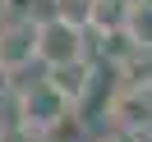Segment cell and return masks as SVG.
Instances as JSON below:
<instances>
[{
  "instance_id": "cell-8",
  "label": "cell",
  "mask_w": 152,
  "mask_h": 142,
  "mask_svg": "<svg viewBox=\"0 0 152 142\" xmlns=\"http://www.w3.org/2000/svg\"><path fill=\"white\" fill-rule=\"evenodd\" d=\"M124 37L152 46V0H129V19H124Z\"/></svg>"
},
{
  "instance_id": "cell-2",
  "label": "cell",
  "mask_w": 152,
  "mask_h": 142,
  "mask_svg": "<svg viewBox=\"0 0 152 142\" xmlns=\"http://www.w3.org/2000/svg\"><path fill=\"white\" fill-rule=\"evenodd\" d=\"M106 128L115 138H152V87H115L106 101Z\"/></svg>"
},
{
  "instance_id": "cell-4",
  "label": "cell",
  "mask_w": 152,
  "mask_h": 142,
  "mask_svg": "<svg viewBox=\"0 0 152 142\" xmlns=\"http://www.w3.org/2000/svg\"><path fill=\"white\" fill-rule=\"evenodd\" d=\"M37 60V19L32 14H5L0 19V69L19 78Z\"/></svg>"
},
{
  "instance_id": "cell-3",
  "label": "cell",
  "mask_w": 152,
  "mask_h": 142,
  "mask_svg": "<svg viewBox=\"0 0 152 142\" xmlns=\"http://www.w3.org/2000/svg\"><path fill=\"white\" fill-rule=\"evenodd\" d=\"M88 28H78V23L60 19V14H51V19H37V64H69V60H83L88 55Z\"/></svg>"
},
{
  "instance_id": "cell-10",
  "label": "cell",
  "mask_w": 152,
  "mask_h": 142,
  "mask_svg": "<svg viewBox=\"0 0 152 142\" xmlns=\"http://www.w3.org/2000/svg\"><path fill=\"white\" fill-rule=\"evenodd\" d=\"M10 87H14V74H5V69H0V96H10Z\"/></svg>"
},
{
  "instance_id": "cell-12",
  "label": "cell",
  "mask_w": 152,
  "mask_h": 142,
  "mask_svg": "<svg viewBox=\"0 0 152 142\" xmlns=\"http://www.w3.org/2000/svg\"><path fill=\"white\" fill-rule=\"evenodd\" d=\"M148 142H152V138H148Z\"/></svg>"
},
{
  "instance_id": "cell-11",
  "label": "cell",
  "mask_w": 152,
  "mask_h": 142,
  "mask_svg": "<svg viewBox=\"0 0 152 142\" xmlns=\"http://www.w3.org/2000/svg\"><path fill=\"white\" fill-rule=\"evenodd\" d=\"M5 14H10V9H5V0H0V19H5Z\"/></svg>"
},
{
  "instance_id": "cell-6",
  "label": "cell",
  "mask_w": 152,
  "mask_h": 142,
  "mask_svg": "<svg viewBox=\"0 0 152 142\" xmlns=\"http://www.w3.org/2000/svg\"><path fill=\"white\" fill-rule=\"evenodd\" d=\"M115 74H120V87H152V46H138L129 41L124 55L115 60Z\"/></svg>"
},
{
  "instance_id": "cell-1",
  "label": "cell",
  "mask_w": 152,
  "mask_h": 142,
  "mask_svg": "<svg viewBox=\"0 0 152 142\" xmlns=\"http://www.w3.org/2000/svg\"><path fill=\"white\" fill-rule=\"evenodd\" d=\"M14 110H19L23 128L46 142L51 133H56V124L65 119V115H74V105H69L65 96L46 83V74H42V78H32V83H14Z\"/></svg>"
},
{
  "instance_id": "cell-9",
  "label": "cell",
  "mask_w": 152,
  "mask_h": 142,
  "mask_svg": "<svg viewBox=\"0 0 152 142\" xmlns=\"http://www.w3.org/2000/svg\"><path fill=\"white\" fill-rule=\"evenodd\" d=\"M0 142H42L37 133H28L23 124H10V128H0Z\"/></svg>"
},
{
  "instance_id": "cell-7",
  "label": "cell",
  "mask_w": 152,
  "mask_h": 142,
  "mask_svg": "<svg viewBox=\"0 0 152 142\" xmlns=\"http://www.w3.org/2000/svg\"><path fill=\"white\" fill-rule=\"evenodd\" d=\"M124 19H129V0H88V32L97 37H111V32H124Z\"/></svg>"
},
{
  "instance_id": "cell-5",
  "label": "cell",
  "mask_w": 152,
  "mask_h": 142,
  "mask_svg": "<svg viewBox=\"0 0 152 142\" xmlns=\"http://www.w3.org/2000/svg\"><path fill=\"white\" fill-rule=\"evenodd\" d=\"M46 83H51V87H56V92H60V96H65V101L78 110V105L92 96L97 64H92L88 55H83V60H69V64H51V69H46Z\"/></svg>"
}]
</instances>
